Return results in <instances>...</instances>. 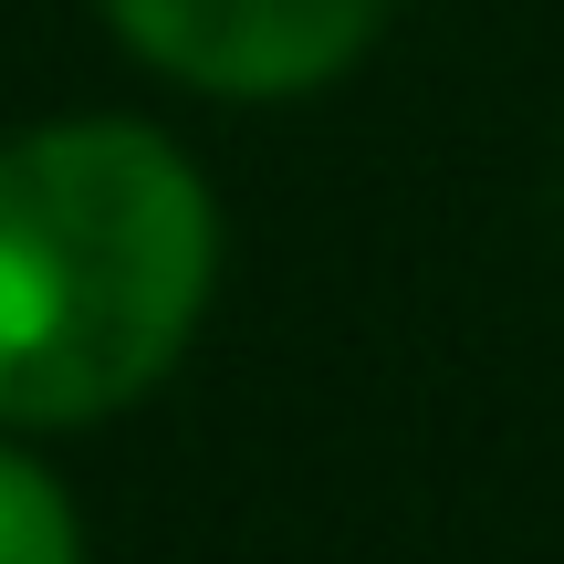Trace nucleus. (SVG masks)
<instances>
[{"label":"nucleus","mask_w":564,"mask_h":564,"mask_svg":"<svg viewBox=\"0 0 564 564\" xmlns=\"http://www.w3.org/2000/svg\"><path fill=\"white\" fill-rule=\"evenodd\" d=\"M220 282V199L158 126L0 137V429H95L188 356Z\"/></svg>","instance_id":"nucleus-1"},{"label":"nucleus","mask_w":564,"mask_h":564,"mask_svg":"<svg viewBox=\"0 0 564 564\" xmlns=\"http://www.w3.org/2000/svg\"><path fill=\"white\" fill-rule=\"evenodd\" d=\"M95 11L137 63H158L188 95L282 105L335 84L398 0H95Z\"/></svg>","instance_id":"nucleus-2"},{"label":"nucleus","mask_w":564,"mask_h":564,"mask_svg":"<svg viewBox=\"0 0 564 564\" xmlns=\"http://www.w3.org/2000/svg\"><path fill=\"white\" fill-rule=\"evenodd\" d=\"M0 564H84L74 491L11 440H0Z\"/></svg>","instance_id":"nucleus-3"}]
</instances>
